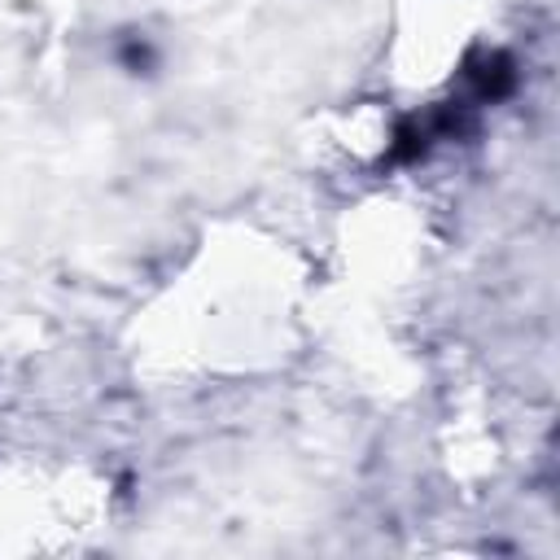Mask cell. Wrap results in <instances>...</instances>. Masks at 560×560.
I'll return each mask as SVG.
<instances>
[{
  "mask_svg": "<svg viewBox=\"0 0 560 560\" xmlns=\"http://www.w3.org/2000/svg\"><path fill=\"white\" fill-rule=\"evenodd\" d=\"M472 79H477V92H481V96H490V101L508 96V92H512V83H516V74H512V61H508L503 52H490V57H481V70H472Z\"/></svg>",
  "mask_w": 560,
  "mask_h": 560,
  "instance_id": "6da1fadb",
  "label": "cell"
}]
</instances>
